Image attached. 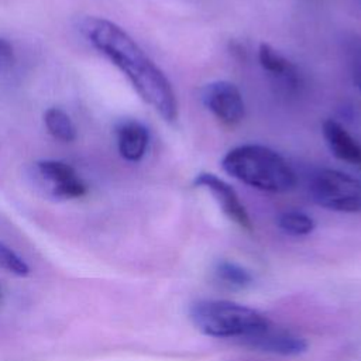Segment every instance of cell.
I'll return each mask as SVG.
<instances>
[{"mask_svg": "<svg viewBox=\"0 0 361 361\" xmlns=\"http://www.w3.org/2000/svg\"><path fill=\"white\" fill-rule=\"evenodd\" d=\"M80 27L86 39L127 76L147 104L164 120H176L178 102L171 82L121 27L100 17H86Z\"/></svg>", "mask_w": 361, "mask_h": 361, "instance_id": "cell-1", "label": "cell"}, {"mask_svg": "<svg viewBox=\"0 0 361 361\" xmlns=\"http://www.w3.org/2000/svg\"><path fill=\"white\" fill-rule=\"evenodd\" d=\"M221 166L230 176L264 192L283 193L296 183L295 172L285 158L259 144H244L230 149L223 157Z\"/></svg>", "mask_w": 361, "mask_h": 361, "instance_id": "cell-2", "label": "cell"}, {"mask_svg": "<svg viewBox=\"0 0 361 361\" xmlns=\"http://www.w3.org/2000/svg\"><path fill=\"white\" fill-rule=\"evenodd\" d=\"M189 314L195 327L203 334L241 341L271 323L257 309L230 300H199L190 306Z\"/></svg>", "mask_w": 361, "mask_h": 361, "instance_id": "cell-3", "label": "cell"}, {"mask_svg": "<svg viewBox=\"0 0 361 361\" xmlns=\"http://www.w3.org/2000/svg\"><path fill=\"white\" fill-rule=\"evenodd\" d=\"M312 200L329 210L361 212V180L336 169H320L309 182Z\"/></svg>", "mask_w": 361, "mask_h": 361, "instance_id": "cell-4", "label": "cell"}, {"mask_svg": "<svg viewBox=\"0 0 361 361\" xmlns=\"http://www.w3.org/2000/svg\"><path fill=\"white\" fill-rule=\"evenodd\" d=\"M204 107L226 127H235L244 118L245 106L238 87L227 80L210 82L200 90Z\"/></svg>", "mask_w": 361, "mask_h": 361, "instance_id": "cell-5", "label": "cell"}, {"mask_svg": "<svg viewBox=\"0 0 361 361\" xmlns=\"http://www.w3.org/2000/svg\"><path fill=\"white\" fill-rule=\"evenodd\" d=\"M193 183H195V186L203 188L207 192H210L213 199L220 206L221 212L233 223H235L238 227H241L245 231L252 230V221L250 219L248 212L245 210V207L241 203L235 190L227 182H224L223 179H220L214 173L199 172L195 176Z\"/></svg>", "mask_w": 361, "mask_h": 361, "instance_id": "cell-6", "label": "cell"}, {"mask_svg": "<svg viewBox=\"0 0 361 361\" xmlns=\"http://www.w3.org/2000/svg\"><path fill=\"white\" fill-rule=\"evenodd\" d=\"M243 344L261 353L285 357L299 355L307 348L305 338L290 330L272 324V322L258 333L244 338Z\"/></svg>", "mask_w": 361, "mask_h": 361, "instance_id": "cell-7", "label": "cell"}, {"mask_svg": "<svg viewBox=\"0 0 361 361\" xmlns=\"http://www.w3.org/2000/svg\"><path fill=\"white\" fill-rule=\"evenodd\" d=\"M323 135L336 158L361 168V145L341 124L334 120H326L323 123Z\"/></svg>", "mask_w": 361, "mask_h": 361, "instance_id": "cell-8", "label": "cell"}, {"mask_svg": "<svg viewBox=\"0 0 361 361\" xmlns=\"http://www.w3.org/2000/svg\"><path fill=\"white\" fill-rule=\"evenodd\" d=\"M148 141V130L138 121H126L117 128L118 152L126 161H140L147 151Z\"/></svg>", "mask_w": 361, "mask_h": 361, "instance_id": "cell-9", "label": "cell"}, {"mask_svg": "<svg viewBox=\"0 0 361 361\" xmlns=\"http://www.w3.org/2000/svg\"><path fill=\"white\" fill-rule=\"evenodd\" d=\"M258 59L264 71L276 79L285 82L286 85H296L298 72L295 66L279 52H276L271 45L261 44L258 48Z\"/></svg>", "mask_w": 361, "mask_h": 361, "instance_id": "cell-10", "label": "cell"}, {"mask_svg": "<svg viewBox=\"0 0 361 361\" xmlns=\"http://www.w3.org/2000/svg\"><path fill=\"white\" fill-rule=\"evenodd\" d=\"M44 124L48 133L62 142H72L78 135L72 118L59 107H49L45 110Z\"/></svg>", "mask_w": 361, "mask_h": 361, "instance_id": "cell-11", "label": "cell"}, {"mask_svg": "<svg viewBox=\"0 0 361 361\" xmlns=\"http://www.w3.org/2000/svg\"><path fill=\"white\" fill-rule=\"evenodd\" d=\"M214 276L220 283L233 289H244L254 281L247 268L227 259H221L214 265Z\"/></svg>", "mask_w": 361, "mask_h": 361, "instance_id": "cell-12", "label": "cell"}, {"mask_svg": "<svg viewBox=\"0 0 361 361\" xmlns=\"http://www.w3.org/2000/svg\"><path fill=\"white\" fill-rule=\"evenodd\" d=\"M314 220L303 212L289 210L278 217V227L289 235H307L314 230Z\"/></svg>", "mask_w": 361, "mask_h": 361, "instance_id": "cell-13", "label": "cell"}, {"mask_svg": "<svg viewBox=\"0 0 361 361\" xmlns=\"http://www.w3.org/2000/svg\"><path fill=\"white\" fill-rule=\"evenodd\" d=\"M37 169L44 179L52 183V188L78 176L72 165L58 159H41L37 162Z\"/></svg>", "mask_w": 361, "mask_h": 361, "instance_id": "cell-14", "label": "cell"}, {"mask_svg": "<svg viewBox=\"0 0 361 361\" xmlns=\"http://www.w3.org/2000/svg\"><path fill=\"white\" fill-rule=\"evenodd\" d=\"M0 268L17 276H25L30 274L28 264L3 241H0Z\"/></svg>", "mask_w": 361, "mask_h": 361, "instance_id": "cell-15", "label": "cell"}, {"mask_svg": "<svg viewBox=\"0 0 361 361\" xmlns=\"http://www.w3.org/2000/svg\"><path fill=\"white\" fill-rule=\"evenodd\" d=\"M87 193V185L79 176H75L52 188V195L61 199H79Z\"/></svg>", "mask_w": 361, "mask_h": 361, "instance_id": "cell-16", "label": "cell"}, {"mask_svg": "<svg viewBox=\"0 0 361 361\" xmlns=\"http://www.w3.org/2000/svg\"><path fill=\"white\" fill-rule=\"evenodd\" d=\"M14 62L16 55L13 45L7 39L0 38V73L8 72L14 66Z\"/></svg>", "mask_w": 361, "mask_h": 361, "instance_id": "cell-17", "label": "cell"}, {"mask_svg": "<svg viewBox=\"0 0 361 361\" xmlns=\"http://www.w3.org/2000/svg\"><path fill=\"white\" fill-rule=\"evenodd\" d=\"M353 66H354V83L361 92V51H353Z\"/></svg>", "mask_w": 361, "mask_h": 361, "instance_id": "cell-18", "label": "cell"}, {"mask_svg": "<svg viewBox=\"0 0 361 361\" xmlns=\"http://www.w3.org/2000/svg\"><path fill=\"white\" fill-rule=\"evenodd\" d=\"M3 299H4V292H3V288L0 286V305L3 303Z\"/></svg>", "mask_w": 361, "mask_h": 361, "instance_id": "cell-19", "label": "cell"}]
</instances>
